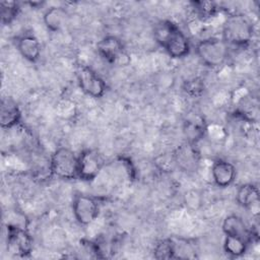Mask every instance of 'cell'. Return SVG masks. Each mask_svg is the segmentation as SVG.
<instances>
[{"label": "cell", "instance_id": "1", "mask_svg": "<svg viewBox=\"0 0 260 260\" xmlns=\"http://www.w3.org/2000/svg\"><path fill=\"white\" fill-rule=\"evenodd\" d=\"M153 39L173 59H182L189 55L191 44L187 35L172 20L164 19L153 26Z\"/></svg>", "mask_w": 260, "mask_h": 260}, {"label": "cell", "instance_id": "2", "mask_svg": "<svg viewBox=\"0 0 260 260\" xmlns=\"http://www.w3.org/2000/svg\"><path fill=\"white\" fill-rule=\"evenodd\" d=\"M253 37L254 26L247 16L236 13L226 17L222 25L221 39L229 47H247Z\"/></svg>", "mask_w": 260, "mask_h": 260}, {"label": "cell", "instance_id": "3", "mask_svg": "<svg viewBox=\"0 0 260 260\" xmlns=\"http://www.w3.org/2000/svg\"><path fill=\"white\" fill-rule=\"evenodd\" d=\"M195 52L202 64L209 68H218L226 62L230 47L221 38L208 37L196 44Z\"/></svg>", "mask_w": 260, "mask_h": 260}, {"label": "cell", "instance_id": "4", "mask_svg": "<svg viewBox=\"0 0 260 260\" xmlns=\"http://www.w3.org/2000/svg\"><path fill=\"white\" fill-rule=\"evenodd\" d=\"M78 154L66 146L58 147L51 154L49 171L52 176L65 181L76 180L77 178Z\"/></svg>", "mask_w": 260, "mask_h": 260}, {"label": "cell", "instance_id": "5", "mask_svg": "<svg viewBox=\"0 0 260 260\" xmlns=\"http://www.w3.org/2000/svg\"><path fill=\"white\" fill-rule=\"evenodd\" d=\"M105 166L103 154L94 148H85L78 154L77 178L84 182L95 180Z\"/></svg>", "mask_w": 260, "mask_h": 260}, {"label": "cell", "instance_id": "6", "mask_svg": "<svg viewBox=\"0 0 260 260\" xmlns=\"http://www.w3.org/2000/svg\"><path fill=\"white\" fill-rule=\"evenodd\" d=\"M6 245L11 254L18 257H26L32 251L34 241L24 226L8 223L6 225Z\"/></svg>", "mask_w": 260, "mask_h": 260}, {"label": "cell", "instance_id": "7", "mask_svg": "<svg viewBox=\"0 0 260 260\" xmlns=\"http://www.w3.org/2000/svg\"><path fill=\"white\" fill-rule=\"evenodd\" d=\"M77 83L81 90L92 99H101L107 91L105 79L91 67L79 65L75 72Z\"/></svg>", "mask_w": 260, "mask_h": 260}, {"label": "cell", "instance_id": "8", "mask_svg": "<svg viewBox=\"0 0 260 260\" xmlns=\"http://www.w3.org/2000/svg\"><path fill=\"white\" fill-rule=\"evenodd\" d=\"M72 213L80 225L91 224L100 214V203L90 195L76 193L72 198Z\"/></svg>", "mask_w": 260, "mask_h": 260}, {"label": "cell", "instance_id": "9", "mask_svg": "<svg viewBox=\"0 0 260 260\" xmlns=\"http://www.w3.org/2000/svg\"><path fill=\"white\" fill-rule=\"evenodd\" d=\"M96 52L109 64H123L128 58L126 48L122 40L116 36L108 35L96 43Z\"/></svg>", "mask_w": 260, "mask_h": 260}, {"label": "cell", "instance_id": "10", "mask_svg": "<svg viewBox=\"0 0 260 260\" xmlns=\"http://www.w3.org/2000/svg\"><path fill=\"white\" fill-rule=\"evenodd\" d=\"M15 46L20 56L30 63H37L42 55V45L39 39L30 32H24L15 38Z\"/></svg>", "mask_w": 260, "mask_h": 260}, {"label": "cell", "instance_id": "11", "mask_svg": "<svg viewBox=\"0 0 260 260\" xmlns=\"http://www.w3.org/2000/svg\"><path fill=\"white\" fill-rule=\"evenodd\" d=\"M211 176L214 184L217 187L226 188L235 182L237 177V169L233 162L223 158H218L212 164Z\"/></svg>", "mask_w": 260, "mask_h": 260}, {"label": "cell", "instance_id": "12", "mask_svg": "<svg viewBox=\"0 0 260 260\" xmlns=\"http://www.w3.org/2000/svg\"><path fill=\"white\" fill-rule=\"evenodd\" d=\"M21 110L11 98H3L0 106V125L2 129H12L21 122Z\"/></svg>", "mask_w": 260, "mask_h": 260}, {"label": "cell", "instance_id": "13", "mask_svg": "<svg viewBox=\"0 0 260 260\" xmlns=\"http://www.w3.org/2000/svg\"><path fill=\"white\" fill-rule=\"evenodd\" d=\"M221 230L224 236H238L252 240V231L249 229L245 220L238 214H229L221 223Z\"/></svg>", "mask_w": 260, "mask_h": 260}, {"label": "cell", "instance_id": "14", "mask_svg": "<svg viewBox=\"0 0 260 260\" xmlns=\"http://www.w3.org/2000/svg\"><path fill=\"white\" fill-rule=\"evenodd\" d=\"M196 144L187 142L178 147L174 158L178 167L184 171H194L198 165V151Z\"/></svg>", "mask_w": 260, "mask_h": 260}, {"label": "cell", "instance_id": "15", "mask_svg": "<svg viewBox=\"0 0 260 260\" xmlns=\"http://www.w3.org/2000/svg\"><path fill=\"white\" fill-rule=\"evenodd\" d=\"M259 189L255 184L245 183L238 187L236 192V201L242 208L254 209L259 203Z\"/></svg>", "mask_w": 260, "mask_h": 260}, {"label": "cell", "instance_id": "16", "mask_svg": "<svg viewBox=\"0 0 260 260\" xmlns=\"http://www.w3.org/2000/svg\"><path fill=\"white\" fill-rule=\"evenodd\" d=\"M67 18V11L62 6H51L43 14V22L46 28L52 32L59 31Z\"/></svg>", "mask_w": 260, "mask_h": 260}, {"label": "cell", "instance_id": "17", "mask_svg": "<svg viewBox=\"0 0 260 260\" xmlns=\"http://www.w3.org/2000/svg\"><path fill=\"white\" fill-rule=\"evenodd\" d=\"M205 123L204 120L199 117H190L184 122V134L190 143L196 144L205 134Z\"/></svg>", "mask_w": 260, "mask_h": 260}, {"label": "cell", "instance_id": "18", "mask_svg": "<svg viewBox=\"0 0 260 260\" xmlns=\"http://www.w3.org/2000/svg\"><path fill=\"white\" fill-rule=\"evenodd\" d=\"M250 242L242 237L238 236H224L223 250L231 257L243 256L249 247Z\"/></svg>", "mask_w": 260, "mask_h": 260}, {"label": "cell", "instance_id": "19", "mask_svg": "<svg viewBox=\"0 0 260 260\" xmlns=\"http://www.w3.org/2000/svg\"><path fill=\"white\" fill-rule=\"evenodd\" d=\"M193 11L200 19L213 17L219 11L218 5L213 1H192L190 2Z\"/></svg>", "mask_w": 260, "mask_h": 260}, {"label": "cell", "instance_id": "20", "mask_svg": "<svg viewBox=\"0 0 260 260\" xmlns=\"http://www.w3.org/2000/svg\"><path fill=\"white\" fill-rule=\"evenodd\" d=\"M20 11L19 3L16 1H1L0 2V14L1 22L3 25L11 24Z\"/></svg>", "mask_w": 260, "mask_h": 260}, {"label": "cell", "instance_id": "21", "mask_svg": "<svg viewBox=\"0 0 260 260\" xmlns=\"http://www.w3.org/2000/svg\"><path fill=\"white\" fill-rule=\"evenodd\" d=\"M153 257L159 260L175 259L173 239H162L158 241L153 248Z\"/></svg>", "mask_w": 260, "mask_h": 260}, {"label": "cell", "instance_id": "22", "mask_svg": "<svg viewBox=\"0 0 260 260\" xmlns=\"http://www.w3.org/2000/svg\"><path fill=\"white\" fill-rule=\"evenodd\" d=\"M174 251H175V259H189L195 258L196 252L191 244L188 242H182L178 240H174Z\"/></svg>", "mask_w": 260, "mask_h": 260}, {"label": "cell", "instance_id": "23", "mask_svg": "<svg viewBox=\"0 0 260 260\" xmlns=\"http://www.w3.org/2000/svg\"><path fill=\"white\" fill-rule=\"evenodd\" d=\"M185 91L190 95H199L203 91L202 81L197 78L188 80L185 85Z\"/></svg>", "mask_w": 260, "mask_h": 260}]
</instances>
